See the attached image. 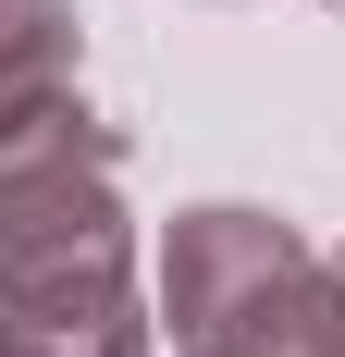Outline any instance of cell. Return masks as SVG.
<instances>
[{"mask_svg":"<svg viewBox=\"0 0 345 357\" xmlns=\"http://www.w3.org/2000/svg\"><path fill=\"white\" fill-rule=\"evenodd\" d=\"M0 345L13 357H136L111 160H99V136H74V111H37L0 136Z\"/></svg>","mask_w":345,"mask_h":357,"instance_id":"1","label":"cell"},{"mask_svg":"<svg viewBox=\"0 0 345 357\" xmlns=\"http://www.w3.org/2000/svg\"><path fill=\"white\" fill-rule=\"evenodd\" d=\"M333 284H345V259H333Z\"/></svg>","mask_w":345,"mask_h":357,"instance_id":"2","label":"cell"},{"mask_svg":"<svg viewBox=\"0 0 345 357\" xmlns=\"http://www.w3.org/2000/svg\"><path fill=\"white\" fill-rule=\"evenodd\" d=\"M0 357H13V345H0Z\"/></svg>","mask_w":345,"mask_h":357,"instance_id":"3","label":"cell"}]
</instances>
